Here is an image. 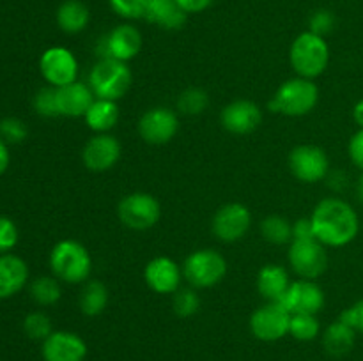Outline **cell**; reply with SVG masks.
Masks as SVG:
<instances>
[{
    "label": "cell",
    "mask_w": 363,
    "mask_h": 361,
    "mask_svg": "<svg viewBox=\"0 0 363 361\" xmlns=\"http://www.w3.org/2000/svg\"><path fill=\"white\" fill-rule=\"evenodd\" d=\"M220 122L229 133L248 134L261 126L262 112L254 101L236 99L223 106V110L220 112Z\"/></svg>",
    "instance_id": "cell-17"
},
{
    "label": "cell",
    "mask_w": 363,
    "mask_h": 361,
    "mask_svg": "<svg viewBox=\"0 0 363 361\" xmlns=\"http://www.w3.org/2000/svg\"><path fill=\"white\" fill-rule=\"evenodd\" d=\"M9 166V149H7L6 142L0 138V176L7 170Z\"/></svg>",
    "instance_id": "cell-43"
},
{
    "label": "cell",
    "mask_w": 363,
    "mask_h": 361,
    "mask_svg": "<svg viewBox=\"0 0 363 361\" xmlns=\"http://www.w3.org/2000/svg\"><path fill=\"white\" fill-rule=\"evenodd\" d=\"M209 105V96L204 88L190 87L183 91L177 98V110L184 115H199Z\"/></svg>",
    "instance_id": "cell-31"
},
{
    "label": "cell",
    "mask_w": 363,
    "mask_h": 361,
    "mask_svg": "<svg viewBox=\"0 0 363 361\" xmlns=\"http://www.w3.org/2000/svg\"><path fill=\"white\" fill-rule=\"evenodd\" d=\"M319 333H321V324H319L318 315H291L289 335L294 336L296 340H300V342H311Z\"/></svg>",
    "instance_id": "cell-30"
},
{
    "label": "cell",
    "mask_w": 363,
    "mask_h": 361,
    "mask_svg": "<svg viewBox=\"0 0 363 361\" xmlns=\"http://www.w3.org/2000/svg\"><path fill=\"white\" fill-rule=\"evenodd\" d=\"M34 108L35 112L43 117L60 115L59 106H57V88L55 87L41 88L34 98Z\"/></svg>",
    "instance_id": "cell-35"
},
{
    "label": "cell",
    "mask_w": 363,
    "mask_h": 361,
    "mask_svg": "<svg viewBox=\"0 0 363 361\" xmlns=\"http://www.w3.org/2000/svg\"><path fill=\"white\" fill-rule=\"evenodd\" d=\"M252 227L250 209L240 202L222 205L215 212L211 222L213 234L223 243H236L243 239Z\"/></svg>",
    "instance_id": "cell-13"
},
{
    "label": "cell",
    "mask_w": 363,
    "mask_h": 361,
    "mask_svg": "<svg viewBox=\"0 0 363 361\" xmlns=\"http://www.w3.org/2000/svg\"><path fill=\"white\" fill-rule=\"evenodd\" d=\"M314 236L325 246L342 248L354 241L360 230L357 211L337 197L323 198L311 216Z\"/></svg>",
    "instance_id": "cell-1"
},
{
    "label": "cell",
    "mask_w": 363,
    "mask_h": 361,
    "mask_svg": "<svg viewBox=\"0 0 363 361\" xmlns=\"http://www.w3.org/2000/svg\"><path fill=\"white\" fill-rule=\"evenodd\" d=\"M188 13L177 0H152L145 20L165 30H177L186 21Z\"/></svg>",
    "instance_id": "cell-23"
},
{
    "label": "cell",
    "mask_w": 363,
    "mask_h": 361,
    "mask_svg": "<svg viewBox=\"0 0 363 361\" xmlns=\"http://www.w3.org/2000/svg\"><path fill=\"white\" fill-rule=\"evenodd\" d=\"M308 23H311L312 34H318L321 35V38H325V35L330 34V32L333 30V27H335V14L328 9H319L312 14Z\"/></svg>",
    "instance_id": "cell-37"
},
{
    "label": "cell",
    "mask_w": 363,
    "mask_h": 361,
    "mask_svg": "<svg viewBox=\"0 0 363 361\" xmlns=\"http://www.w3.org/2000/svg\"><path fill=\"white\" fill-rule=\"evenodd\" d=\"M142 34L135 25H117L116 28L103 35L96 46L99 60L113 59L121 62H130L140 53Z\"/></svg>",
    "instance_id": "cell-9"
},
{
    "label": "cell",
    "mask_w": 363,
    "mask_h": 361,
    "mask_svg": "<svg viewBox=\"0 0 363 361\" xmlns=\"http://www.w3.org/2000/svg\"><path fill=\"white\" fill-rule=\"evenodd\" d=\"M94 99V92L84 81L77 80L57 88V106L64 117H85Z\"/></svg>",
    "instance_id": "cell-20"
},
{
    "label": "cell",
    "mask_w": 363,
    "mask_h": 361,
    "mask_svg": "<svg viewBox=\"0 0 363 361\" xmlns=\"http://www.w3.org/2000/svg\"><path fill=\"white\" fill-rule=\"evenodd\" d=\"M227 260L211 248L191 251L183 264V276L194 289H209L225 278Z\"/></svg>",
    "instance_id": "cell-6"
},
{
    "label": "cell",
    "mask_w": 363,
    "mask_h": 361,
    "mask_svg": "<svg viewBox=\"0 0 363 361\" xmlns=\"http://www.w3.org/2000/svg\"><path fill=\"white\" fill-rule=\"evenodd\" d=\"M39 69L50 87L59 88L77 81L78 60L71 50L64 46H52L43 52L39 59Z\"/></svg>",
    "instance_id": "cell-12"
},
{
    "label": "cell",
    "mask_w": 363,
    "mask_h": 361,
    "mask_svg": "<svg viewBox=\"0 0 363 361\" xmlns=\"http://www.w3.org/2000/svg\"><path fill=\"white\" fill-rule=\"evenodd\" d=\"M330 159L318 145H298L289 154V170L300 183L314 184L328 176Z\"/></svg>",
    "instance_id": "cell-10"
},
{
    "label": "cell",
    "mask_w": 363,
    "mask_h": 361,
    "mask_svg": "<svg viewBox=\"0 0 363 361\" xmlns=\"http://www.w3.org/2000/svg\"><path fill=\"white\" fill-rule=\"evenodd\" d=\"M50 269L60 282L84 283L92 271L91 253L78 241L62 239L50 251Z\"/></svg>",
    "instance_id": "cell-2"
},
{
    "label": "cell",
    "mask_w": 363,
    "mask_h": 361,
    "mask_svg": "<svg viewBox=\"0 0 363 361\" xmlns=\"http://www.w3.org/2000/svg\"><path fill=\"white\" fill-rule=\"evenodd\" d=\"M350 158L358 168L363 170V127L351 137L350 140Z\"/></svg>",
    "instance_id": "cell-40"
},
{
    "label": "cell",
    "mask_w": 363,
    "mask_h": 361,
    "mask_svg": "<svg viewBox=\"0 0 363 361\" xmlns=\"http://www.w3.org/2000/svg\"><path fill=\"white\" fill-rule=\"evenodd\" d=\"M289 285V275L282 265L266 264L257 273V290L269 303H280Z\"/></svg>",
    "instance_id": "cell-22"
},
{
    "label": "cell",
    "mask_w": 363,
    "mask_h": 361,
    "mask_svg": "<svg viewBox=\"0 0 363 361\" xmlns=\"http://www.w3.org/2000/svg\"><path fill=\"white\" fill-rule=\"evenodd\" d=\"M319 101V88L308 78H291L284 81L273 94L268 108L273 113L287 117H301L311 113Z\"/></svg>",
    "instance_id": "cell-3"
},
{
    "label": "cell",
    "mask_w": 363,
    "mask_h": 361,
    "mask_svg": "<svg viewBox=\"0 0 363 361\" xmlns=\"http://www.w3.org/2000/svg\"><path fill=\"white\" fill-rule=\"evenodd\" d=\"M291 314L280 303H266L250 315L252 335L262 342H277L289 335Z\"/></svg>",
    "instance_id": "cell-11"
},
{
    "label": "cell",
    "mask_w": 363,
    "mask_h": 361,
    "mask_svg": "<svg viewBox=\"0 0 363 361\" xmlns=\"http://www.w3.org/2000/svg\"><path fill=\"white\" fill-rule=\"evenodd\" d=\"M60 290L59 280L55 276H39L32 282L30 285V296L41 306H50L55 304L60 299Z\"/></svg>",
    "instance_id": "cell-29"
},
{
    "label": "cell",
    "mask_w": 363,
    "mask_h": 361,
    "mask_svg": "<svg viewBox=\"0 0 363 361\" xmlns=\"http://www.w3.org/2000/svg\"><path fill=\"white\" fill-rule=\"evenodd\" d=\"M117 216L121 223L131 230L152 229L160 222L162 207L160 202L145 191H135L126 195L117 205Z\"/></svg>",
    "instance_id": "cell-8"
},
{
    "label": "cell",
    "mask_w": 363,
    "mask_h": 361,
    "mask_svg": "<svg viewBox=\"0 0 363 361\" xmlns=\"http://www.w3.org/2000/svg\"><path fill=\"white\" fill-rule=\"evenodd\" d=\"M280 304L291 315H318L325 306V290L314 280H298L291 283Z\"/></svg>",
    "instance_id": "cell-15"
},
{
    "label": "cell",
    "mask_w": 363,
    "mask_h": 361,
    "mask_svg": "<svg viewBox=\"0 0 363 361\" xmlns=\"http://www.w3.org/2000/svg\"><path fill=\"white\" fill-rule=\"evenodd\" d=\"M179 6L186 11L188 14L191 13H202V11L208 9L215 0H177Z\"/></svg>",
    "instance_id": "cell-42"
},
{
    "label": "cell",
    "mask_w": 363,
    "mask_h": 361,
    "mask_svg": "<svg viewBox=\"0 0 363 361\" xmlns=\"http://www.w3.org/2000/svg\"><path fill=\"white\" fill-rule=\"evenodd\" d=\"M149 289L156 294H176L183 282V269L169 257H155L144 269Z\"/></svg>",
    "instance_id": "cell-18"
},
{
    "label": "cell",
    "mask_w": 363,
    "mask_h": 361,
    "mask_svg": "<svg viewBox=\"0 0 363 361\" xmlns=\"http://www.w3.org/2000/svg\"><path fill=\"white\" fill-rule=\"evenodd\" d=\"M172 306L177 317H191L201 308V297H199V294L194 289H179L174 294Z\"/></svg>",
    "instance_id": "cell-34"
},
{
    "label": "cell",
    "mask_w": 363,
    "mask_h": 361,
    "mask_svg": "<svg viewBox=\"0 0 363 361\" xmlns=\"http://www.w3.org/2000/svg\"><path fill=\"white\" fill-rule=\"evenodd\" d=\"M0 138H2L6 144H18V142H23L27 138V126L23 124V120L14 119H4L0 122Z\"/></svg>",
    "instance_id": "cell-36"
},
{
    "label": "cell",
    "mask_w": 363,
    "mask_h": 361,
    "mask_svg": "<svg viewBox=\"0 0 363 361\" xmlns=\"http://www.w3.org/2000/svg\"><path fill=\"white\" fill-rule=\"evenodd\" d=\"M311 237H315L311 218H301L293 223V239H311Z\"/></svg>",
    "instance_id": "cell-41"
},
{
    "label": "cell",
    "mask_w": 363,
    "mask_h": 361,
    "mask_svg": "<svg viewBox=\"0 0 363 361\" xmlns=\"http://www.w3.org/2000/svg\"><path fill=\"white\" fill-rule=\"evenodd\" d=\"M353 119H354V122L358 124V127H363V99H360V101L357 103V105H354V108H353Z\"/></svg>",
    "instance_id": "cell-44"
},
{
    "label": "cell",
    "mask_w": 363,
    "mask_h": 361,
    "mask_svg": "<svg viewBox=\"0 0 363 361\" xmlns=\"http://www.w3.org/2000/svg\"><path fill=\"white\" fill-rule=\"evenodd\" d=\"M28 280L27 262L13 253L0 255V299L20 292Z\"/></svg>",
    "instance_id": "cell-21"
},
{
    "label": "cell",
    "mask_w": 363,
    "mask_h": 361,
    "mask_svg": "<svg viewBox=\"0 0 363 361\" xmlns=\"http://www.w3.org/2000/svg\"><path fill=\"white\" fill-rule=\"evenodd\" d=\"M18 243V227L7 216H0V255L13 250Z\"/></svg>",
    "instance_id": "cell-38"
},
{
    "label": "cell",
    "mask_w": 363,
    "mask_h": 361,
    "mask_svg": "<svg viewBox=\"0 0 363 361\" xmlns=\"http://www.w3.org/2000/svg\"><path fill=\"white\" fill-rule=\"evenodd\" d=\"M116 14L126 20H145L152 0H108Z\"/></svg>",
    "instance_id": "cell-33"
},
{
    "label": "cell",
    "mask_w": 363,
    "mask_h": 361,
    "mask_svg": "<svg viewBox=\"0 0 363 361\" xmlns=\"http://www.w3.org/2000/svg\"><path fill=\"white\" fill-rule=\"evenodd\" d=\"M289 62L298 76L308 80L321 76L330 62L328 42L321 35L312 34L311 30L303 32L291 45Z\"/></svg>",
    "instance_id": "cell-4"
},
{
    "label": "cell",
    "mask_w": 363,
    "mask_h": 361,
    "mask_svg": "<svg viewBox=\"0 0 363 361\" xmlns=\"http://www.w3.org/2000/svg\"><path fill=\"white\" fill-rule=\"evenodd\" d=\"M121 158V144L110 133H96L82 151L84 165L91 172H106L113 168Z\"/></svg>",
    "instance_id": "cell-16"
},
{
    "label": "cell",
    "mask_w": 363,
    "mask_h": 361,
    "mask_svg": "<svg viewBox=\"0 0 363 361\" xmlns=\"http://www.w3.org/2000/svg\"><path fill=\"white\" fill-rule=\"evenodd\" d=\"M131 71L128 62L113 59H103L94 64L89 74V87L92 88L96 98L117 101L131 87Z\"/></svg>",
    "instance_id": "cell-5"
},
{
    "label": "cell",
    "mask_w": 363,
    "mask_h": 361,
    "mask_svg": "<svg viewBox=\"0 0 363 361\" xmlns=\"http://www.w3.org/2000/svg\"><path fill=\"white\" fill-rule=\"evenodd\" d=\"M289 264L301 280H318L328 268L326 246L315 237L311 239H293L289 243Z\"/></svg>",
    "instance_id": "cell-7"
},
{
    "label": "cell",
    "mask_w": 363,
    "mask_h": 361,
    "mask_svg": "<svg viewBox=\"0 0 363 361\" xmlns=\"http://www.w3.org/2000/svg\"><path fill=\"white\" fill-rule=\"evenodd\" d=\"M340 321L346 322V324L351 326L354 331L362 333L363 335V299L354 303L353 306L346 308V310L340 314Z\"/></svg>",
    "instance_id": "cell-39"
},
{
    "label": "cell",
    "mask_w": 363,
    "mask_h": 361,
    "mask_svg": "<svg viewBox=\"0 0 363 361\" xmlns=\"http://www.w3.org/2000/svg\"><path fill=\"white\" fill-rule=\"evenodd\" d=\"M84 119L85 124L94 133H108L110 130L116 127L117 120H119V106H117V101L96 98L91 108L85 113Z\"/></svg>",
    "instance_id": "cell-24"
},
{
    "label": "cell",
    "mask_w": 363,
    "mask_h": 361,
    "mask_svg": "<svg viewBox=\"0 0 363 361\" xmlns=\"http://www.w3.org/2000/svg\"><path fill=\"white\" fill-rule=\"evenodd\" d=\"M23 329L28 338L32 340H46L53 333L52 319L43 311H32L25 317Z\"/></svg>",
    "instance_id": "cell-32"
},
{
    "label": "cell",
    "mask_w": 363,
    "mask_h": 361,
    "mask_svg": "<svg viewBox=\"0 0 363 361\" xmlns=\"http://www.w3.org/2000/svg\"><path fill=\"white\" fill-rule=\"evenodd\" d=\"M108 289L99 280H92L84 285V290L80 294V310L87 317H96V315L103 314L108 304Z\"/></svg>",
    "instance_id": "cell-27"
},
{
    "label": "cell",
    "mask_w": 363,
    "mask_h": 361,
    "mask_svg": "<svg viewBox=\"0 0 363 361\" xmlns=\"http://www.w3.org/2000/svg\"><path fill=\"white\" fill-rule=\"evenodd\" d=\"M45 361H84L87 356V343L73 331H53L43 340Z\"/></svg>",
    "instance_id": "cell-19"
},
{
    "label": "cell",
    "mask_w": 363,
    "mask_h": 361,
    "mask_svg": "<svg viewBox=\"0 0 363 361\" xmlns=\"http://www.w3.org/2000/svg\"><path fill=\"white\" fill-rule=\"evenodd\" d=\"M91 13L82 0H66L57 9V25L66 34H78L87 28Z\"/></svg>",
    "instance_id": "cell-25"
},
{
    "label": "cell",
    "mask_w": 363,
    "mask_h": 361,
    "mask_svg": "<svg viewBox=\"0 0 363 361\" xmlns=\"http://www.w3.org/2000/svg\"><path fill=\"white\" fill-rule=\"evenodd\" d=\"M354 338H357V331L339 319L326 328L323 335V345L326 353L332 356H344L353 349Z\"/></svg>",
    "instance_id": "cell-26"
},
{
    "label": "cell",
    "mask_w": 363,
    "mask_h": 361,
    "mask_svg": "<svg viewBox=\"0 0 363 361\" xmlns=\"http://www.w3.org/2000/svg\"><path fill=\"white\" fill-rule=\"evenodd\" d=\"M261 234L268 243L287 244L293 241V223L284 216H268L261 222Z\"/></svg>",
    "instance_id": "cell-28"
},
{
    "label": "cell",
    "mask_w": 363,
    "mask_h": 361,
    "mask_svg": "<svg viewBox=\"0 0 363 361\" xmlns=\"http://www.w3.org/2000/svg\"><path fill=\"white\" fill-rule=\"evenodd\" d=\"M177 131H179V119L176 112L165 106L149 108L138 120V134L142 140L151 145L169 144Z\"/></svg>",
    "instance_id": "cell-14"
}]
</instances>
